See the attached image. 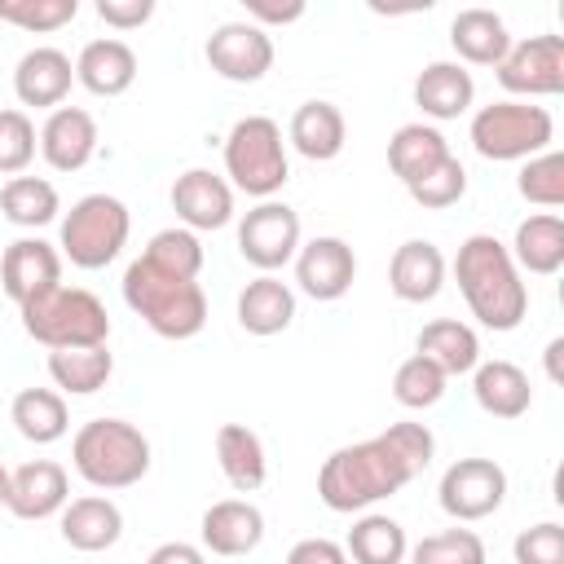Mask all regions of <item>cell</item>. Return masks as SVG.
Masks as SVG:
<instances>
[{
    "label": "cell",
    "mask_w": 564,
    "mask_h": 564,
    "mask_svg": "<svg viewBox=\"0 0 564 564\" xmlns=\"http://www.w3.org/2000/svg\"><path fill=\"white\" fill-rule=\"evenodd\" d=\"M432 454L436 436L427 432V423H392L379 436L330 449L317 467V498L339 516L370 511L375 502L401 494L414 476H423Z\"/></svg>",
    "instance_id": "cell-1"
},
{
    "label": "cell",
    "mask_w": 564,
    "mask_h": 564,
    "mask_svg": "<svg viewBox=\"0 0 564 564\" xmlns=\"http://www.w3.org/2000/svg\"><path fill=\"white\" fill-rule=\"evenodd\" d=\"M454 282H458L471 317L485 330H516L529 313V286H524L507 242H498L494 234H471L458 242Z\"/></svg>",
    "instance_id": "cell-2"
},
{
    "label": "cell",
    "mask_w": 564,
    "mask_h": 564,
    "mask_svg": "<svg viewBox=\"0 0 564 564\" xmlns=\"http://www.w3.org/2000/svg\"><path fill=\"white\" fill-rule=\"evenodd\" d=\"M150 463H154L150 441L128 419H88L70 436V467H75V476L84 485L101 489V494L141 485Z\"/></svg>",
    "instance_id": "cell-3"
},
{
    "label": "cell",
    "mask_w": 564,
    "mask_h": 564,
    "mask_svg": "<svg viewBox=\"0 0 564 564\" xmlns=\"http://www.w3.org/2000/svg\"><path fill=\"white\" fill-rule=\"evenodd\" d=\"M123 304L159 339H194L207 326V295L194 278H172L141 256L123 269Z\"/></svg>",
    "instance_id": "cell-4"
},
{
    "label": "cell",
    "mask_w": 564,
    "mask_h": 564,
    "mask_svg": "<svg viewBox=\"0 0 564 564\" xmlns=\"http://www.w3.org/2000/svg\"><path fill=\"white\" fill-rule=\"evenodd\" d=\"M18 313H22V330H26L35 344H44L48 352H57V348H97V344H110V313H106V304H101L93 291H84V286L57 282V286L40 291L35 300L18 304Z\"/></svg>",
    "instance_id": "cell-5"
},
{
    "label": "cell",
    "mask_w": 564,
    "mask_h": 564,
    "mask_svg": "<svg viewBox=\"0 0 564 564\" xmlns=\"http://www.w3.org/2000/svg\"><path fill=\"white\" fill-rule=\"evenodd\" d=\"M225 181L256 203L278 198V189L291 181L286 141L269 115H242L225 132Z\"/></svg>",
    "instance_id": "cell-6"
},
{
    "label": "cell",
    "mask_w": 564,
    "mask_h": 564,
    "mask_svg": "<svg viewBox=\"0 0 564 564\" xmlns=\"http://www.w3.org/2000/svg\"><path fill=\"white\" fill-rule=\"evenodd\" d=\"M467 137H471V150L489 163H524V159L551 150L555 119L546 106L502 97V101H489L471 115Z\"/></svg>",
    "instance_id": "cell-7"
},
{
    "label": "cell",
    "mask_w": 564,
    "mask_h": 564,
    "mask_svg": "<svg viewBox=\"0 0 564 564\" xmlns=\"http://www.w3.org/2000/svg\"><path fill=\"white\" fill-rule=\"evenodd\" d=\"M128 234H132V212H128L123 198H115V194H84L62 216L57 251L75 269H106L128 247Z\"/></svg>",
    "instance_id": "cell-8"
},
{
    "label": "cell",
    "mask_w": 564,
    "mask_h": 564,
    "mask_svg": "<svg viewBox=\"0 0 564 564\" xmlns=\"http://www.w3.org/2000/svg\"><path fill=\"white\" fill-rule=\"evenodd\" d=\"M300 212L286 207L282 198H264L251 212H242L238 220V256L260 269V273H278L295 260L300 251Z\"/></svg>",
    "instance_id": "cell-9"
},
{
    "label": "cell",
    "mask_w": 564,
    "mask_h": 564,
    "mask_svg": "<svg viewBox=\"0 0 564 564\" xmlns=\"http://www.w3.org/2000/svg\"><path fill=\"white\" fill-rule=\"evenodd\" d=\"M498 84L516 97V101H533V97H560L564 93V40L560 35H529V40H511L507 57L494 66Z\"/></svg>",
    "instance_id": "cell-10"
},
{
    "label": "cell",
    "mask_w": 564,
    "mask_h": 564,
    "mask_svg": "<svg viewBox=\"0 0 564 564\" xmlns=\"http://www.w3.org/2000/svg\"><path fill=\"white\" fill-rule=\"evenodd\" d=\"M436 502L458 524L485 520L507 502V471L494 458H458L441 471Z\"/></svg>",
    "instance_id": "cell-11"
},
{
    "label": "cell",
    "mask_w": 564,
    "mask_h": 564,
    "mask_svg": "<svg viewBox=\"0 0 564 564\" xmlns=\"http://www.w3.org/2000/svg\"><path fill=\"white\" fill-rule=\"evenodd\" d=\"M207 66L229 84H260L273 66V35L256 22H220L203 44Z\"/></svg>",
    "instance_id": "cell-12"
},
{
    "label": "cell",
    "mask_w": 564,
    "mask_h": 564,
    "mask_svg": "<svg viewBox=\"0 0 564 564\" xmlns=\"http://www.w3.org/2000/svg\"><path fill=\"white\" fill-rule=\"evenodd\" d=\"M291 264H295V286L317 304L344 300L357 282V251L339 234H317V238L300 242Z\"/></svg>",
    "instance_id": "cell-13"
},
{
    "label": "cell",
    "mask_w": 564,
    "mask_h": 564,
    "mask_svg": "<svg viewBox=\"0 0 564 564\" xmlns=\"http://www.w3.org/2000/svg\"><path fill=\"white\" fill-rule=\"evenodd\" d=\"M172 212L189 234L225 229L234 220V185L212 167H185L172 181Z\"/></svg>",
    "instance_id": "cell-14"
},
{
    "label": "cell",
    "mask_w": 564,
    "mask_h": 564,
    "mask_svg": "<svg viewBox=\"0 0 564 564\" xmlns=\"http://www.w3.org/2000/svg\"><path fill=\"white\" fill-rule=\"evenodd\" d=\"M70 502V476L62 463L53 458H31L22 463L18 471H9V498H4V511L18 516V520H48V516H62V507Z\"/></svg>",
    "instance_id": "cell-15"
},
{
    "label": "cell",
    "mask_w": 564,
    "mask_h": 564,
    "mask_svg": "<svg viewBox=\"0 0 564 564\" xmlns=\"http://www.w3.org/2000/svg\"><path fill=\"white\" fill-rule=\"evenodd\" d=\"M62 282V251L35 234L26 238H13L0 256V291L13 300V304H26L35 300L40 291L57 286Z\"/></svg>",
    "instance_id": "cell-16"
},
{
    "label": "cell",
    "mask_w": 564,
    "mask_h": 564,
    "mask_svg": "<svg viewBox=\"0 0 564 564\" xmlns=\"http://www.w3.org/2000/svg\"><path fill=\"white\" fill-rule=\"evenodd\" d=\"M198 538H203V551H212L220 560L251 555L264 542V511L247 498H220L203 511Z\"/></svg>",
    "instance_id": "cell-17"
},
{
    "label": "cell",
    "mask_w": 564,
    "mask_h": 564,
    "mask_svg": "<svg viewBox=\"0 0 564 564\" xmlns=\"http://www.w3.org/2000/svg\"><path fill=\"white\" fill-rule=\"evenodd\" d=\"M97 119L84 106H57L40 123V154L53 172H79L97 154Z\"/></svg>",
    "instance_id": "cell-18"
},
{
    "label": "cell",
    "mask_w": 564,
    "mask_h": 564,
    "mask_svg": "<svg viewBox=\"0 0 564 564\" xmlns=\"http://www.w3.org/2000/svg\"><path fill=\"white\" fill-rule=\"evenodd\" d=\"M70 84H75V62L53 44L26 48L13 66V93L22 106H35V110H57Z\"/></svg>",
    "instance_id": "cell-19"
},
{
    "label": "cell",
    "mask_w": 564,
    "mask_h": 564,
    "mask_svg": "<svg viewBox=\"0 0 564 564\" xmlns=\"http://www.w3.org/2000/svg\"><path fill=\"white\" fill-rule=\"evenodd\" d=\"M445 256L432 238H405L388 260V291L401 304H432L445 286Z\"/></svg>",
    "instance_id": "cell-20"
},
{
    "label": "cell",
    "mask_w": 564,
    "mask_h": 564,
    "mask_svg": "<svg viewBox=\"0 0 564 564\" xmlns=\"http://www.w3.org/2000/svg\"><path fill=\"white\" fill-rule=\"evenodd\" d=\"M57 529H62V542L70 551L97 555V551H110L123 538V511L106 494H84V498H70L62 507Z\"/></svg>",
    "instance_id": "cell-21"
},
{
    "label": "cell",
    "mask_w": 564,
    "mask_h": 564,
    "mask_svg": "<svg viewBox=\"0 0 564 564\" xmlns=\"http://www.w3.org/2000/svg\"><path fill=\"white\" fill-rule=\"evenodd\" d=\"M286 141L295 154H304L308 163H330L344 154L348 145V123H344V110L335 101H300L291 123H286Z\"/></svg>",
    "instance_id": "cell-22"
},
{
    "label": "cell",
    "mask_w": 564,
    "mask_h": 564,
    "mask_svg": "<svg viewBox=\"0 0 564 564\" xmlns=\"http://www.w3.org/2000/svg\"><path fill=\"white\" fill-rule=\"evenodd\" d=\"M75 84H84L93 97H123L137 84V53L128 40L101 35L88 40L75 57Z\"/></svg>",
    "instance_id": "cell-23"
},
{
    "label": "cell",
    "mask_w": 564,
    "mask_h": 564,
    "mask_svg": "<svg viewBox=\"0 0 564 564\" xmlns=\"http://www.w3.org/2000/svg\"><path fill=\"white\" fill-rule=\"evenodd\" d=\"M471 101H476V79L458 62H427L414 79V106L436 123L467 115Z\"/></svg>",
    "instance_id": "cell-24"
},
{
    "label": "cell",
    "mask_w": 564,
    "mask_h": 564,
    "mask_svg": "<svg viewBox=\"0 0 564 564\" xmlns=\"http://www.w3.org/2000/svg\"><path fill=\"white\" fill-rule=\"evenodd\" d=\"M295 322V291L278 273H260L238 291V326L247 335H282Z\"/></svg>",
    "instance_id": "cell-25"
},
{
    "label": "cell",
    "mask_w": 564,
    "mask_h": 564,
    "mask_svg": "<svg viewBox=\"0 0 564 564\" xmlns=\"http://www.w3.org/2000/svg\"><path fill=\"white\" fill-rule=\"evenodd\" d=\"M471 397L494 419H520L533 405V383L516 361L494 357V361H480L471 370Z\"/></svg>",
    "instance_id": "cell-26"
},
{
    "label": "cell",
    "mask_w": 564,
    "mask_h": 564,
    "mask_svg": "<svg viewBox=\"0 0 564 564\" xmlns=\"http://www.w3.org/2000/svg\"><path fill=\"white\" fill-rule=\"evenodd\" d=\"M449 44L458 66H498L511 48V31L494 9H458L449 22Z\"/></svg>",
    "instance_id": "cell-27"
},
{
    "label": "cell",
    "mask_w": 564,
    "mask_h": 564,
    "mask_svg": "<svg viewBox=\"0 0 564 564\" xmlns=\"http://www.w3.org/2000/svg\"><path fill=\"white\" fill-rule=\"evenodd\" d=\"M454 150H449V141H445V132L436 128V123H401L397 132H392V141H388V167H392V176L410 189L414 181H423L436 163H445Z\"/></svg>",
    "instance_id": "cell-28"
},
{
    "label": "cell",
    "mask_w": 564,
    "mask_h": 564,
    "mask_svg": "<svg viewBox=\"0 0 564 564\" xmlns=\"http://www.w3.org/2000/svg\"><path fill=\"white\" fill-rule=\"evenodd\" d=\"M511 260L520 273H538V278H551L564 269V220L555 212H538V216H524L511 234Z\"/></svg>",
    "instance_id": "cell-29"
},
{
    "label": "cell",
    "mask_w": 564,
    "mask_h": 564,
    "mask_svg": "<svg viewBox=\"0 0 564 564\" xmlns=\"http://www.w3.org/2000/svg\"><path fill=\"white\" fill-rule=\"evenodd\" d=\"M216 467L220 476L238 489V494H256L269 476V458H264V441L247 427V423H220L216 427Z\"/></svg>",
    "instance_id": "cell-30"
},
{
    "label": "cell",
    "mask_w": 564,
    "mask_h": 564,
    "mask_svg": "<svg viewBox=\"0 0 564 564\" xmlns=\"http://www.w3.org/2000/svg\"><path fill=\"white\" fill-rule=\"evenodd\" d=\"M414 352H423L427 361H436L449 379H454V375H471V370L480 366V339H476V330H471L467 322H458V317H436V322H427V326L419 330V339H414Z\"/></svg>",
    "instance_id": "cell-31"
},
{
    "label": "cell",
    "mask_w": 564,
    "mask_h": 564,
    "mask_svg": "<svg viewBox=\"0 0 564 564\" xmlns=\"http://www.w3.org/2000/svg\"><path fill=\"white\" fill-rule=\"evenodd\" d=\"M9 419H13L18 436L31 445H53L70 432V410L57 388H22L9 405Z\"/></svg>",
    "instance_id": "cell-32"
},
{
    "label": "cell",
    "mask_w": 564,
    "mask_h": 564,
    "mask_svg": "<svg viewBox=\"0 0 564 564\" xmlns=\"http://www.w3.org/2000/svg\"><path fill=\"white\" fill-rule=\"evenodd\" d=\"M344 555H348V564H405L410 538H405L401 520H392L383 511H366L352 520V529L344 538Z\"/></svg>",
    "instance_id": "cell-33"
},
{
    "label": "cell",
    "mask_w": 564,
    "mask_h": 564,
    "mask_svg": "<svg viewBox=\"0 0 564 564\" xmlns=\"http://www.w3.org/2000/svg\"><path fill=\"white\" fill-rule=\"evenodd\" d=\"M110 375H115V352L106 344L48 352V379L62 397H93L110 383Z\"/></svg>",
    "instance_id": "cell-34"
},
{
    "label": "cell",
    "mask_w": 564,
    "mask_h": 564,
    "mask_svg": "<svg viewBox=\"0 0 564 564\" xmlns=\"http://www.w3.org/2000/svg\"><path fill=\"white\" fill-rule=\"evenodd\" d=\"M0 212L18 229H44L62 212V194L44 176H9L0 185Z\"/></svg>",
    "instance_id": "cell-35"
},
{
    "label": "cell",
    "mask_w": 564,
    "mask_h": 564,
    "mask_svg": "<svg viewBox=\"0 0 564 564\" xmlns=\"http://www.w3.org/2000/svg\"><path fill=\"white\" fill-rule=\"evenodd\" d=\"M141 260H145V264H154V269H163V273H172V278H194V282H198V273H203V260H207V256H203L198 234H189V229L172 225V229H159V234L145 242Z\"/></svg>",
    "instance_id": "cell-36"
},
{
    "label": "cell",
    "mask_w": 564,
    "mask_h": 564,
    "mask_svg": "<svg viewBox=\"0 0 564 564\" xmlns=\"http://www.w3.org/2000/svg\"><path fill=\"white\" fill-rule=\"evenodd\" d=\"M445 388H449V375H445L436 361H427L423 352L405 357V361L397 366V375H392V397H397V405H405V410H432V405L445 397Z\"/></svg>",
    "instance_id": "cell-37"
},
{
    "label": "cell",
    "mask_w": 564,
    "mask_h": 564,
    "mask_svg": "<svg viewBox=\"0 0 564 564\" xmlns=\"http://www.w3.org/2000/svg\"><path fill=\"white\" fill-rule=\"evenodd\" d=\"M516 189L524 203L533 207H564V154L560 150H542L533 159L520 163V176H516Z\"/></svg>",
    "instance_id": "cell-38"
},
{
    "label": "cell",
    "mask_w": 564,
    "mask_h": 564,
    "mask_svg": "<svg viewBox=\"0 0 564 564\" xmlns=\"http://www.w3.org/2000/svg\"><path fill=\"white\" fill-rule=\"evenodd\" d=\"M410 564H485V542L471 529H441L410 546Z\"/></svg>",
    "instance_id": "cell-39"
},
{
    "label": "cell",
    "mask_w": 564,
    "mask_h": 564,
    "mask_svg": "<svg viewBox=\"0 0 564 564\" xmlns=\"http://www.w3.org/2000/svg\"><path fill=\"white\" fill-rule=\"evenodd\" d=\"M75 18H79V0H0V22L31 35L62 31Z\"/></svg>",
    "instance_id": "cell-40"
},
{
    "label": "cell",
    "mask_w": 564,
    "mask_h": 564,
    "mask_svg": "<svg viewBox=\"0 0 564 564\" xmlns=\"http://www.w3.org/2000/svg\"><path fill=\"white\" fill-rule=\"evenodd\" d=\"M35 150H40V132H35L31 115L18 106L0 110V176H22L26 163L35 159Z\"/></svg>",
    "instance_id": "cell-41"
},
{
    "label": "cell",
    "mask_w": 564,
    "mask_h": 564,
    "mask_svg": "<svg viewBox=\"0 0 564 564\" xmlns=\"http://www.w3.org/2000/svg\"><path fill=\"white\" fill-rule=\"evenodd\" d=\"M467 194V167L458 163V154H449L445 163H436L423 181L410 185V198L423 207V212H445L454 203H463Z\"/></svg>",
    "instance_id": "cell-42"
},
{
    "label": "cell",
    "mask_w": 564,
    "mask_h": 564,
    "mask_svg": "<svg viewBox=\"0 0 564 564\" xmlns=\"http://www.w3.org/2000/svg\"><path fill=\"white\" fill-rule=\"evenodd\" d=\"M511 555L516 564H564V524L542 520V524L520 529L511 542Z\"/></svg>",
    "instance_id": "cell-43"
},
{
    "label": "cell",
    "mask_w": 564,
    "mask_h": 564,
    "mask_svg": "<svg viewBox=\"0 0 564 564\" xmlns=\"http://www.w3.org/2000/svg\"><path fill=\"white\" fill-rule=\"evenodd\" d=\"M97 18L115 31H141L154 18V0H97Z\"/></svg>",
    "instance_id": "cell-44"
},
{
    "label": "cell",
    "mask_w": 564,
    "mask_h": 564,
    "mask_svg": "<svg viewBox=\"0 0 564 564\" xmlns=\"http://www.w3.org/2000/svg\"><path fill=\"white\" fill-rule=\"evenodd\" d=\"M286 564H348V555H344V542L335 538H300L286 551Z\"/></svg>",
    "instance_id": "cell-45"
},
{
    "label": "cell",
    "mask_w": 564,
    "mask_h": 564,
    "mask_svg": "<svg viewBox=\"0 0 564 564\" xmlns=\"http://www.w3.org/2000/svg\"><path fill=\"white\" fill-rule=\"evenodd\" d=\"M300 18H304V0H286V4L251 0V4H247V22H256L260 31H269V26H286V22H300Z\"/></svg>",
    "instance_id": "cell-46"
},
{
    "label": "cell",
    "mask_w": 564,
    "mask_h": 564,
    "mask_svg": "<svg viewBox=\"0 0 564 564\" xmlns=\"http://www.w3.org/2000/svg\"><path fill=\"white\" fill-rule=\"evenodd\" d=\"M145 564H207V551L194 546V542H159Z\"/></svg>",
    "instance_id": "cell-47"
},
{
    "label": "cell",
    "mask_w": 564,
    "mask_h": 564,
    "mask_svg": "<svg viewBox=\"0 0 564 564\" xmlns=\"http://www.w3.org/2000/svg\"><path fill=\"white\" fill-rule=\"evenodd\" d=\"M560 352H564V339H551L546 344V375L560 383Z\"/></svg>",
    "instance_id": "cell-48"
},
{
    "label": "cell",
    "mask_w": 564,
    "mask_h": 564,
    "mask_svg": "<svg viewBox=\"0 0 564 564\" xmlns=\"http://www.w3.org/2000/svg\"><path fill=\"white\" fill-rule=\"evenodd\" d=\"M4 498H9V467L0 463V507H4Z\"/></svg>",
    "instance_id": "cell-49"
}]
</instances>
